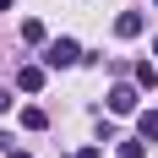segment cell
Instances as JSON below:
<instances>
[{"label":"cell","instance_id":"6da1fadb","mask_svg":"<svg viewBox=\"0 0 158 158\" xmlns=\"http://www.w3.org/2000/svg\"><path fill=\"white\" fill-rule=\"evenodd\" d=\"M77 60H82L77 38H49V44H44V65H49V71H65V65H77Z\"/></svg>","mask_w":158,"mask_h":158},{"label":"cell","instance_id":"7a4b0ae2","mask_svg":"<svg viewBox=\"0 0 158 158\" xmlns=\"http://www.w3.org/2000/svg\"><path fill=\"white\" fill-rule=\"evenodd\" d=\"M131 109H136V87H126V82L109 87V114H131Z\"/></svg>","mask_w":158,"mask_h":158},{"label":"cell","instance_id":"3957f363","mask_svg":"<svg viewBox=\"0 0 158 158\" xmlns=\"http://www.w3.org/2000/svg\"><path fill=\"white\" fill-rule=\"evenodd\" d=\"M44 77H49V65H22V71H16V87H22V93H38Z\"/></svg>","mask_w":158,"mask_h":158},{"label":"cell","instance_id":"277c9868","mask_svg":"<svg viewBox=\"0 0 158 158\" xmlns=\"http://www.w3.org/2000/svg\"><path fill=\"white\" fill-rule=\"evenodd\" d=\"M142 27H147V22H142V11H120V16H114V33H120V38H136Z\"/></svg>","mask_w":158,"mask_h":158},{"label":"cell","instance_id":"5b68a950","mask_svg":"<svg viewBox=\"0 0 158 158\" xmlns=\"http://www.w3.org/2000/svg\"><path fill=\"white\" fill-rule=\"evenodd\" d=\"M136 136H142V142H147V147H153V142H158V109H147V114H142V120H136Z\"/></svg>","mask_w":158,"mask_h":158},{"label":"cell","instance_id":"8992f818","mask_svg":"<svg viewBox=\"0 0 158 158\" xmlns=\"http://www.w3.org/2000/svg\"><path fill=\"white\" fill-rule=\"evenodd\" d=\"M22 38H27V44H49V27L38 16H27V22H22Z\"/></svg>","mask_w":158,"mask_h":158},{"label":"cell","instance_id":"52a82bcc","mask_svg":"<svg viewBox=\"0 0 158 158\" xmlns=\"http://www.w3.org/2000/svg\"><path fill=\"white\" fill-rule=\"evenodd\" d=\"M22 126H27V131H44V126H49V114L38 109V104H27V109H22Z\"/></svg>","mask_w":158,"mask_h":158},{"label":"cell","instance_id":"ba28073f","mask_svg":"<svg viewBox=\"0 0 158 158\" xmlns=\"http://www.w3.org/2000/svg\"><path fill=\"white\" fill-rule=\"evenodd\" d=\"M120 158H147V142L136 136V142H120Z\"/></svg>","mask_w":158,"mask_h":158},{"label":"cell","instance_id":"9c48e42d","mask_svg":"<svg viewBox=\"0 0 158 158\" xmlns=\"http://www.w3.org/2000/svg\"><path fill=\"white\" fill-rule=\"evenodd\" d=\"M6 109H11V93H0V114H6Z\"/></svg>","mask_w":158,"mask_h":158},{"label":"cell","instance_id":"30bf717a","mask_svg":"<svg viewBox=\"0 0 158 158\" xmlns=\"http://www.w3.org/2000/svg\"><path fill=\"white\" fill-rule=\"evenodd\" d=\"M6 158H27V153H22V147H11V153H6Z\"/></svg>","mask_w":158,"mask_h":158}]
</instances>
